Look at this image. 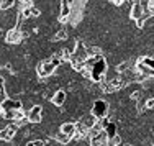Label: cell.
<instances>
[{
  "instance_id": "cell-10",
  "label": "cell",
  "mask_w": 154,
  "mask_h": 146,
  "mask_svg": "<svg viewBox=\"0 0 154 146\" xmlns=\"http://www.w3.org/2000/svg\"><path fill=\"white\" fill-rule=\"evenodd\" d=\"M59 131H62V133H66L67 136H74L75 135V123L74 122H66L62 123V125L59 126Z\"/></svg>"
},
{
  "instance_id": "cell-7",
  "label": "cell",
  "mask_w": 154,
  "mask_h": 146,
  "mask_svg": "<svg viewBox=\"0 0 154 146\" xmlns=\"http://www.w3.org/2000/svg\"><path fill=\"white\" fill-rule=\"evenodd\" d=\"M66 100H67V92H66L64 89H57L56 92L51 95V104H53L54 107H62V105L66 104Z\"/></svg>"
},
{
  "instance_id": "cell-21",
  "label": "cell",
  "mask_w": 154,
  "mask_h": 146,
  "mask_svg": "<svg viewBox=\"0 0 154 146\" xmlns=\"http://www.w3.org/2000/svg\"><path fill=\"white\" fill-rule=\"evenodd\" d=\"M149 10H151V13H154V0H151V3H149Z\"/></svg>"
},
{
  "instance_id": "cell-15",
  "label": "cell",
  "mask_w": 154,
  "mask_h": 146,
  "mask_svg": "<svg viewBox=\"0 0 154 146\" xmlns=\"http://www.w3.org/2000/svg\"><path fill=\"white\" fill-rule=\"evenodd\" d=\"M138 63L148 66V67H151L152 71H154V57H152V56H141V57L138 59Z\"/></svg>"
},
{
  "instance_id": "cell-17",
  "label": "cell",
  "mask_w": 154,
  "mask_h": 146,
  "mask_svg": "<svg viewBox=\"0 0 154 146\" xmlns=\"http://www.w3.org/2000/svg\"><path fill=\"white\" fill-rule=\"evenodd\" d=\"M25 146H46V141L45 140H31V141H26L25 143Z\"/></svg>"
},
{
  "instance_id": "cell-4",
  "label": "cell",
  "mask_w": 154,
  "mask_h": 146,
  "mask_svg": "<svg viewBox=\"0 0 154 146\" xmlns=\"http://www.w3.org/2000/svg\"><path fill=\"white\" fill-rule=\"evenodd\" d=\"M26 118L30 123H39L43 120V107L39 104H33L26 112Z\"/></svg>"
},
{
  "instance_id": "cell-6",
  "label": "cell",
  "mask_w": 154,
  "mask_h": 146,
  "mask_svg": "<svg viewBox=\"0 0 154 146\" xmlns=\"http://www.w3.org/2000/svg\"><path fill=\"white\" fill-rule=\"evenodd\" d=\"M23 31L18 30V28H12V30H7L5 33V41L8 45H20L23 41Z\"/></svg>"
},
{
  "instance_id": "cell-2",
  "label": "cell",
  "mask_w": 154,
  "mask_h": 146,
  "mask_svg": "<svg viewBox=\"0 0 154 146\" xmlns=\"http://www.w3.org/2000/svg\"><path fill=\"white\" fill-rule=\"evenodd\" d=\"M56 69L57 67L51 63L49 57H48V59H43L41 63L36 66V74H38V77L43 81V79H46V77H51V76L56 72Z\"/></svg>"
},
{
  "instance_id": "cell-18",
  "label": "cell",
  "mask_w": 154,
  "mask_h": 146,
  "mask_svg": "<svg viewBox=\"0 0 154 146\" xmlns=\"http://www.w3.org/2000/svg\"><path fill=\"white\" fill-rule=\"evenodd\" d=\"M128 66H130V63H122V64H118V66H116V72H118V74L126 72V71H128Z\"/></svg>"
},
{
  "instance_id": "cell-12",
  "label": "cell",
  "mask_w": 154,
  "mask_h": 146,
  "mask_svg": "<svg viewBox=\"0 0 154 146\" xmlns=\"http://www.w3.org/2000/svg\"><path fill=\"white\" fill-rule=\"evenodd\" d=\"M54 140H56V143H59V144L64 146V144H69V143H71L72 138H71V136H67L66 133H62V131L57 130L56 133H54Z\"/></svg>"
},
{
  "instance_id": "cell-14",
  "label": "cell",
  "mask_w": 154,
  "mask_h": 146,
  "mask_svg": "<svg viewBox=\"0 0 154 146\" xmlns=\"http://www.w3.org/2000/svg\"><path fill=\"white\" fill-rule=\"evenodd\" d=\"M105 133H107V138L110 140V138H113V136H116V123H113V122H110L108 123V126L105 128Z\"/></svg>"
},
{
  "instance_id": "cell-13",
  "label": "cell",
  "mask_w": 154,
  "mask_h": 146,
  "mask_svg": "<svg viewBox=\"0 0 154 146\" xmlns=\"http://www.w3.org/2000/svg\"><path fill=\"white\" fill-rule=\"evenodd\" d=\"M69 38V33L66 28H59V30L56 31V35L53 36V41H67Z\"/></svg>"
},
{
  "instance_id": "cell-5",
  "label": "cell",
  "mask_w": 154,
  "mask_h": 146,
  "mask_svg": "<svg viewBox=\"0 0 154 146\" xmlns=\"http://www.w3.org/2000/svg\"><path fill=\"white\" fill-rule=\"evenodd\" d=\"M10 110H23V102L21 100H13V98L7 97L5 100L0 104V112L5 113V112H10Z\"/></svg>"
},
{
  "instance_id": "cell-1",
  "label": "cell",
  "mask_w": 154,
  "mask_h": 146,
  "mask_svg": "<svg viewBox=\"0 0 154 146\" xmlns=\"http://www.w3.org/2000/svg\"><path fill=\"white\" fill-rule=\"evenodd\" d=\"M107 72H108V64H107V61H105V57H103V59H98L97 63L90 67V71H89L90 81H94L97 84L98 82H103L105 79H107Z\"/></svg>"
},
{
  "instance_id": "cell-8",
  "label": "cell",
  "mask_w": 154,
  "mask_h": 146,
  "mask_svg": "<svg viewBox=\"0 0 154 146\" xmlns=\"http://www.w3.org/2000/svg\"><path fill=\"white\" fill-rule=\"evenodd\" d=\"M71 3L69 0H61V8H59V21L61 23H69V15H71Z\"/></svg>"
},
{
  "instance_id": "cell-22",
  "label": "cell",
  "mask_w": 154,
  "mask_h": 146,
  "mask_svg": "<svg viewBox=\"0 0 154 146\" xmlns=\"http://www.w3.org/2000/svg\"><path fill=\"white\" fill-rule=\"evenodd\" d=\"M122 146H131V144H122Z\"/></svg>"
},
{
  "instance_id": "cell-9",
  "label": "cell",
  "mask_w": 154,
  "mask_h": 146,
  "mask_svg": "<svg viewBox=\"0 0 154 146\" xmlns=\"http://www.w3.org/2000/svg\"><path fill=\"white\" fill-rule=\"evenodd\" d=\"M143 13H144V10H143V7H141V3L139 2H133V5H131V8H130V18L131 20H139V18L143 17Z\"/></svg>"
},
{
  "instance_id": "cell-19",
  "label": "cell",
  "mask_w": 154,
  "mask_h": 146,
  "mask_svg": "<svg viewBox=\"0 0 154 146\" xmlns=\"http://www.w3.org/2000/svg\"><path fill=\"white\" fill-rule=\"evenodd\" d=\"M146 108H154V97H151L148 102H146Z\"/></svg>"
},
{
  "instance_id": "cell-11",
  "label": "cell",
  "mask_w": 154,
  "mask_h": 146,
  "mask_svg": "<svg viewBox=\"0 0 154 146\" xmlns=\"http://www.w3.org/2000/svg\"><path fill=\"white\" fill-rule=\"evenodd\" d=\"M79 123H82V125L85 126L87 130H90V128H92V126L95 125V123H97V118H95L92 113H89V115H84L82 118L79 120Z\"/></svg>"
},
{
  "instance_id": "cell-20",
  "label": "cell",
  "mask_w": 154,
  "mask_h": 146,
  "mask_svg": "<svg viewBox=\"0 0 154 146\" xmlns=\"http://www.w3.org/2000/svg\"><path fill=\"white\" fill-rule=\"evenodd\" d=\"M3 85H5V77L0 74V87H3Z\"/></svg>"
},
{
  "instance_id": "cell-3",
  "label": "cell",
  "mask_w": 154,
  "mask_h": 146,
  "mask_svg": "<svg viewBox=\"0 0 154 146\" xmlns=\"http://www.w3.org/2000/svg\"><path fill=\"white\" fill-rule=\"evenodd\" d=\"M92 115L95 116L97 120L100 118H105L108 115V102L103 100V98H98L92 104Z\"/></svg>"
},
{
  "instance_id": "cell-16",
  "label": "cell",
  "mask_w": 154,
  "mask_h": 146,
  "mask_svg": "<svg viewBox=\"0 0 154 146\" xmlns=\"http://www.w3.org/2000/svg\"><path fill=\"white\" fill-rule=\"evenodd\" d=\"M122 136L120 135H116V136H113V138H110V140L107 141V146H122Z\"/></svg>"
}]
</instances>
